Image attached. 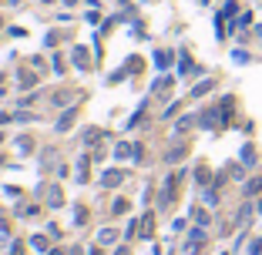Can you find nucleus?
<instances>
[{
  "label": "nucleus",
  "mask_w": 262,
  "mask_h": 255,
  "mask_svg": "<svg viewBox=\"0 0 262 255\" xmlns=\"http://www.w3.org/2000/svg\"><path fill=\"white\" fill-rule=\"evenodd\" d=\"M41 198L47 201V205H51V208H61V205H64V188H61V185H44V188H41Z\"/></svg>",
  "instance_id": "obj_1"
},
{
  "label": "nucleus",
  "mask_w": 262,
  "mask_h": 255,
  "mask_svg": "<svg viewBox=\"0 0 262 255\" xmlns=\"http://www.w3.org/2000/svg\"><path fill=\"white\" fill-rule=\"evenodd\" d=\"M61 165H64V161H61ZM57 151L54 148H44V151H41V168H44V175H57Z\"/></svg>",
  "instance_id": "obj_2"
},
{
  "label": "nucleus",
  "mask_w": 262,
  "mask_h": 255,
  "mask_svg": "<svg viewBox=\"0 0 262 255\" xmlns=\"http://www.w3.org/2000/svg\"><path fill=\"white\" fill-rule=\"evenodd\" d=\"M71 61H74L78 71H91V54H88V47L84 44H78L74 51H71Z\"/></svg>",
  "instance_id": "obj_3"
},
{
  "label": "nucleus",
  "mask_w": 262,
  "mask_h": 255,
  "mask_svg": "<svg viewBox=\"0 0 262 255\" xmlns=\"http://www.w3.org/2000/svg\"><path fill=\"white\" fill-rule=\"evenodd\" d=\"M121 181H125V171H121V168H108L101 175V188H118Z\"/></svg>",
  "instance_id": "obj_4"
},
{
  "label": "nucleus",
  "mask_w": 262,
  "mask_h": 255,
  "mask_svg": "<svg viewBox=\"0 0 262 255\" xmlns=\"http://www.w3.org/2000/svg\"><path fill=\"white\" fill-rule=\"evenodd\" d=\"M78 98H81V91H54V98H51V101H54L57 108H71Z\"/></svg>",
  "instance_id": "obj_5"
},
{
  "label": "nucleus",
  "mask_w": 262,
  "mask_h": 255,
  "mask_svg": "<svg viewBox=\"0 0 262 255\" xmlns=\"http://www.w3.org/2000/svg\"><path fill=\"white\" fill-rule=\"evenodd\" d=\"M74 121H78V108H68V111L61 114V121H57L54 128H57L61 134H64V131H71V128H74Z\"/></svg>",
  "instance_id": "obj_6"
},
{
  "label": "nucleus",
  "mask_w": 262,
  "mask_h": 255,
  "mask_svg": "<svg viewBox=\"0 0 262 255\" xmlns=\"http://www.w3.org/2000/svg\"><path fill=\"white\" fill-rule=\"evenodd\" d=\"M138 235H141V238H151V235H155V215H151V211L138 222Z\"/></svg>",
  "instance_id": "obj_7"
},
{
  "label": "nucleus",
  "mask_w": 262,
  "mask_h": 255,
  "mask_svg": "<svg viewBox=\"0 0 262 255\" xmlns=\"http://www.w3.org/2000/svg\"><path fill=\"white\" fill-rule=\"evenodd\" d=\"M185 155H188V148H185V144H175V148H168V151H165V161H168V165H175V161H182Z\"/></svg>",
  "instance_id": "obj_8"
},
{
  "label": "nucleus",
  "mask_w": 262,
  "mask_h": 255,
  "mask_svg": "<svg viewBox=\"0 0 262 255\" xmlns=\"http://www.w3.org/2000/svg\"><path fill=\"white\" fill-rule=\"evenodd\" d=\"M252 211H255V205H249V201H245V205L239 208V215H235V225H239V228H245V225H249Z\"/></svg>",
  "instance_id": "obj_9"
},
{
  "label": "nucleus",
  "mask_w": 262,
  "mask_h": 255,
  "mask_svg": "<svg viewBox=\"0 0 262 255\" xmlns=\"http://www.w3.org/2000/svg\"><path fill=\"white\" fill-rule=\"evenodd\" d=\"M17 151H21V155H34V138H31V134H21V138H17Z\"/></svg>",
  "instance_id": "obj_10"
},
{
  "label": "nucleus",
  "mask_w": 262,
  "mask_h": 255,
  "mask_svg": "<svg viewBox=\"0 0 262 255\" xmlns=\"http://www.w3.org/2000/svg\"><path fill=\"white\" fill-rule=\"evenodd\" d=\"M101 138H104L101 128H91V131L84 134V144H88V148H98V144H101Z\"/></svg>",
  "instance_id": "obj_11"
},
{
  "label": "nucleus",
  "mask_w": 262,
  "mask_h": 255,
  "mask_svg": "<svg viewBox=\"0 0 262 255\" xmlns=\"http://www.w3.org/2000/svg\"><path fill=\"white\" fill-rule=\"evenodd\" d=\"M114 158H135V144H128V141L114 144Z\"/></svg>",
  "instance_id": "obj_12"
},
{
  "label": "nucleus",
  "mask_w": 262,
  "mask_h": 255,
  "mask_svg": "<svg viewBox=\"0 0 262 255\" xmlns=\"http://www.w3.org/2000/svg\"><path fill=\"white\" fill-rule=\"evenodd\" d=\"M178 71H182V74H198V67L192 64V57H188V54L178 57Z\"/></svg>",
  "instance_id": "obj_13"
},
{
  "label": "nucleus",
  "mask_w": 262,
  "mask_h": 255,
  "mask_svg": "<svg viewBox=\"0 0 262 255\" xmlns=\"http://www.w3.org/2000/svg\"><path fill=\"white\" fill-rule=\"evenodd\" d=\"M192 124H195V118H192V114H182V118H178V124H175V131H178V134H185V131H192Z\"/></svg>",
  "instance_id": "obj_14"
},
{
  "label": "nucleus",
  "mask_w": 262,
  "mask_h": 255,
  "mask_svg": "<svg viewBox=\"0 0 262 255\" xmlns=\"http://www.w3.org/2000/svg\"><path fill=\"white\" fill-rule=\"evenodd\" d=\"M114 238H118V228H101V232H98V242L101 245H111Z\"/></svg>",
  "instance_id": "obj_15"
},
{
  "label": "nucleus",
  "mask_w": 262,
  "mask_h": 255,
  "mask_svg": "<svg viewBox=\"0 0 262 255\" xmlns=\"http://www.w3.org/2000/svg\"><path fill=\"white\" fill-rule=\"evenodd\" d=\"M151 91H155V94H165V91H171V78H168V74H165V78H158L155 84H151Z\"/></svg>",
  "instance_id": "obj_16"
},
{
  "label": "nucleus",
  "mask_w": 262,
  "mask_h": 255,
  "mask_svg": "<svg viewBox=\"0 0 262 255\" xmlns=\"http://www.w3.org/2000/svg\"><path fill=\"white\" fill-rule=\"evenodd\" d=\"M208 91H212V78H208V81H198V84L192 88V98H202V94H208Z\"/></svg>",
  "instance_id": "obj_17"
},
{
  "label": "nucleus",
  "mask_w": 262,
  "mask_h": 255,
  "mask_svg": "<svg viewBox=\"0 0 262 255\" xmlns=\"http://www.w3.org/2000/svg\"><path fill=\"white\" fill-rule=\"evenodd\" d=\"M192 218H195V225H202V228H205V225H208V211L205 208H192Z\"/></svg>",
  "instance_id": "obj_18"
},
{
  "label": "nucleus",
  "mask_w": 262,
  "mask_h": 255,
  "mask_svg": "<svg viewBox=\"0 0 262 255\" xmlns=\"http://www.w3.org/2000/svg\"><path fill=\"white\" fill-rule=\"evenodd\" d=\"M128 211V198H114L111 201V215H125Z\"/></svg>",
  "instance_id": "obj_19"
},
{
  "label": "nucleus",
  "mask_w": 262,
  "mask_h": 255,
  "mask_svg": "<svg viewBox=\"0 0 262 255\" xmlns=\"http://www.w3.org/2000/svg\"><path fill=\"white\" fill-rule=\"evenodd\" d=\"M14 121H17V124H31V121H37V114H31V111H17V114H14Z\"/></svg>",
  "instance_id": "obj_20"
},
{
  "label": "nucleus",
  "mask_w": 262,
  "mask_h": 255,
  "mask_svg": "<svg viewBox=\"0 0 262 255\" xmlns=\"http://www.w3.org/2000/svg\"><path fill=\"white\" fill-rule=\"evenodd\" d=\"M78 181H88V171H91V161H88V158H81V165H78Z\"/></svg>",
  "instance_id": "obj_21"
},
{
  "label": "nucleus",
  "mask_w": 262,
  "mask_h": 255,
  "mask_svg": "<svg viewBox=\"0 0 262 255\" xmlns=\"http://www.w3.org/2000/svg\"><path fill=\"white\" fill-rule=\"evenodd\" d=\"M155 64H158V67H168V64H171V54H168V51H158V54H155Z\"/></svg>",
  "instance_id": "obj_22"
},
{
  "label": "nucleus",
  "mask_w": 262,
  "mask_h": 255,
  "mask_svg": "<svg viewBox=\"0 0 262 255\" xmlns=\"http://www.w3.org/2000/svg\"><path fill=\"white\" fill-rule=\"evenodd\" d=\"M21 84H24V88H31V84H37V74H31V71H21Z\"/></svg>",
  "instance_id": "obj_23"
},
{
  "label": "nucleus",
  "mask_w": 262,
  "mask_h": 255,
  "mask_svg": "<svg viewBox=\"0 0 262 255\" xmlns=\"http://www.w3.org/2000/svg\"><path fill=\"white\" fill-rule=\"evenodd\" d=\"M141 118H145V104H141V108H138V111L131 114V121H128V128H138V124H141Z\"/></svg>",
  "instance_id": "obj_24"
},
{
  "label": "nucleus",
  "mask_w": 262,
  "mask_h": 255,
  "mask_svg": "<svg viewBox=\"0 0 262 255\" xmlns=\"http://www.w3.org/2000/svg\"><path fill=\"white\" fill-rule=\"evenodd\" d=\"M37 205H21V208H17V215H24V218H31V215H37Z\"/></svg>",
  "instance_id": "obj_25"
},
{
  "label": "nucleus",
  "mask_w": 262,
  "mask_h": 255,
  "mask_svg": "<svg viewBox=\"0 0 262 255\" xmlns=\"http://www.w3.org/2000/svg\"><path fill=\"white\" fill-rule=\"evenodd\" d=\"M31 245H34L37 252H44V248H47V235H34V238H31Z\"/></svg>",
  "instance_id": "obj_26"
},
{
  "label": "nucleus",
  "mask_w": 262,
  "mask_h": 255,
  "mask_svg": "<svg viewBox=\"0 0 262 255\" xmlns=\"http://www.w3.org/2000/svg\"><path fill=\"white\" fill-rule=\"evenodd\" d=\"M242 161H245V165H252V161H255V151H252V144H245V148H242Z\"/></svg>",
  "instance_id": "obj_27"
},
{
  "label": "nucleus",
  "mask_w": 262,
  "mask_h": 255,
  "mask_svg": "<svg viewBox=\"0 0 262 255\" xmlns=\"http://www.w3.org/2000/svg\"><path fill=\"white\" fill-rule=\"evenodd\" d=\"M259 188H262V178H252L249 185H245V195H255Z\"/></svg>",
  "instance_id": "obj_28"
},
{
  "label": "nucleus",
  "mask_w": 262,
  "mask_h": 255,
  "mask_svg": "<svg viewBox=\"0 0 262 255\" xmlns=\"http://www.w3.org/2000/svg\"><path fill=\"white\" fill-rule=\"evenodd\" d=\"M54 71H57V74H64V71H68V64H64V57H61V54H54Z\"/></svg>",
  "instance_id": "obj_29"
},
{
  "label": "nucleus",
  "mask_w": 262,
  "mask_h": 255,
  "mask_svg": "<svg viewBox=\"0 0 262 255\" xmlns=\"http://www.w3.org/2000/svg\"><path fill=\"white\" fill-rule=\"evenodd\" d=\"M74 222H78V225L88 222V208H78V211H74Z\"/></svg>",
  "instance_id": "obj_30"
},
{
  "label": "nucleus",
  "mask_w": 262,
  "mask_h": 255,
  "mask_svg": "<svg viewBox=\"0 0 262 255\" xmlns=\"http://www.w3.org/2000/svg\"><path fill=\"white\" fill-rule=\"evenodd\" d=\"M195 178H198V185H205V181H208V168H198V171H195Z\"/></svg>",
  "instance_id": "obj_31"
},
{
  "label": "nucleus",
  "mask_w": 262,
  "mask_h": 255,
  "mask_svg": "<svg viewBox=\"0 0 262 255\" xmlns=\"http://www.w3.org/2000/svg\"><path fill=\"white\" fill-rule=\"evenodd\" d=\"M138 67H141V61H138V57H128V64H125V71H138Z\"/></svg>",
  "instance_id": "obj_32"
},
{
  "label": "nucleus",
  "mask_w": 262,
  "mask_h": 255,
  "mask_svg": "<svg viewBox=\"0 0 262 255\" xmlns=\"http://www.w3.org/2000/svg\"><path fill=\"white\" fill-rule=\"evenodd\" d=\"M249 255H262V242H259V238L249 245Z\"/></svg>",
  "instance_id": "obj_33"
},
{
  "label": "nucleus",
  "mask_w": 262,
  "mask_h": 255,
  "mask_svg": "<svg viewBox=\"0 0 262 255\" xmlns=\"http://www.w3.org/2000/svg\"><path fill=\"white\" fill-rule=\"evenodd\" d=\"M215 201H218V195H215V188H212V191H205V205H215Z\"/></svg>",
  "instance_id": "obj_34"
},
{
  "label": "nucleus",
  "mask_w": 262,
  "mask_h": 255,
  "mask_svg": "<svg viewBox=\"0 0 262 255\" xmlns=\"http://www.w3.org/2000/svg\"><path fill=\"white\" fill-rule=\"evenodd\" d=\"M11 255H24V242H14V248H11Z\"/></svg>",
  "instance_id": "obj_35"
},
{
  "label": "nucleus",
  "mask_w": 262,
  "mask_h": 255,
  "mask_svg": "<svg viewBox=\"0 0 262 255\" xmlns=\"http://www.w3.org/2000/svg\"><path fill=\"white\" fill-rule=\"evenodd\" d=\"M7 121H14V114H7V111H0V124H7Z\"/></svg>",
  "instance_id": "obj_36"
},
{
  "label": "nucleus",
  "mask_w": 262,
  "mask_h": 255,
  "mask_svg": "<svg viewBox=\"0 0 262 255\" xmlns=\"http://www.w3.org/2000/svg\"><path fill=\"white\" fill-rule=\"evenodd\" d=\"M68 255H84V248H81V245H74V248H71Z\"/></svg>",
  "instance_id": "obj_37"
},
{
  "label": "nucleus",
  "mask_w": 262,
  "mask_h": 255,
  "mask_svg": "<svg viewBox=\"0 0 262 255\" xmlns=\"http://www.w3.org/2000/svg\"><path fill=\"white\" fill-rule=\"evenodd\" d=\"M4 94H7V84H4V78H0V98H4Z\"/></svg>",
  "instance_id": "obj_38"
},
{
  "label": "nucleus",
  "mask_w": 262,
  "mask_h": 255,
  "mask_svg": "<svg viewBox=\"0 0 262 255\" xmlns=\"http://www.w3.org/2000/svg\"><path fill=\"white\" fill-rule=\"evenodd\" d=\"M47 255H64V252H61V248H51V252H47Z\"/></svg>",
  "instance_id": "obj_39"
},
{
  "label": "nucleus",
  "mask_w": 262,
  "mask_h": 255,
  "mask_svg": "<svg viewBox=\"0 0 262 255\" xmlns=\"http://www.w3.org/2000/svg\"><path fill=\"white\" fill-rule=\"evenodd\" d=\"M88 255H101V248H91V252H88Z\"/></svg>",
  "instance_id": "obj_40"
},
{
  "label": "nucleus",
  "mask_w": 262,
  "mask_h": 255,
  "mask_svg": "<svg viewBox=\"0 0 262 255\" xmlns=\"http://www.w3.org/2000/svg\"><path fill=\"white\" fill-rule=\"evenodd\" d=\"M64 4H68V7H71V4H74V0H64Z\"/></svg>",
  "instance_id": "obj_41"
},
{
  "label": "nucleus",
  "mask_w": 262,
  "mask_h": 255,
  "mask_svg": "<svg viewBox=\"0 0 262 255\" xmlns=\"http://www.w3.org/2000/svg\"><path fill=\"white\" fill-rule=\"evenodd\" d=\"M44 4H54V0H44Z\"/></svg>",
  "instance_id": "obj_42"
},
{
  "label": "nucleus",
  "mask_w": 262,
  "mask_h": 255,
  "mask_svg": "<svg viewBox=\"0 0 262 255\" xmlns=\"http://www.w3.org/2000/svg\"><path fill=\"white\" fill-rule=\"evenodd\" d=\"M0 165H4V155H0Z\"/></svg>",
  "instance_id": "obj_43"
},
{
  "label": "nucleus",
  "mask_w": 262,
  "mask_h": 255,
  "mask_svg": "<svg viewBox=\"0 0 262 255\" xmlns=\"http://www.w3.org/2000/svg\"><path fill=\"white\" fill-rule=\"evenodd\" d=\"M0 27H4V17H0Z\"/></svg>",
  "instance_id": "obj_44"
},
{
  "label": "nucleus",
  "mask_w": 262,
  "mask_h": 255,
  "mask_svg": "<svg viewBox=\"0 0 262 255\" xmlns=\"http://www.w3.org/2000/svg\"><path fill=\"white\" fill-rule=\"evenodd\" d=\"M259 37H262V27H259Z\"/></svg>",
  "instance_id": "obj_45"
}]
</instances>
